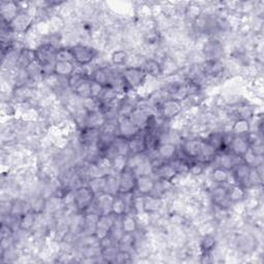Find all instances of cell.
Returning <instances> with one entry per match:
<instances>
[{
	"label": "cell",
	"mask_w": 264,
	"mask_h": 264,
	"mask_svg": "<svg viewBox=\"0 0 264 264\" xmlns=\"http://www.w3.org/2000/svg\"><path fill=\"white\" fill-rule=\"evenodd\" d=\"M94 199V192L88 185H82L75 190V205L79 213L86 212L92 205Z\"/></svg>",
	"instance_id": "cell-6"
},
{
	"label": "cell",
	"mask_w": 264,
	"mask_h": 264,
	"mask_svg": "<svg viewBox=\"0 0 264 264\" xmlns=\"http://www.w3.org/2000/svg\"><path fill=\"white\" fill-rule=\"evenodd\" d=\"M231 171L227 170L223 167L216 166L213 168V170L209 173V179L212 181V183L217 186V185H227L228 181L230 179Z\"/></svg>",
	"instance_id": "cell-26"
},
{
	"label": "cell",
	"mask_w": 264,
	"mask_h": 264,
	"mask_svg": "<svg viewBox=\"0 0 264 264\" xmlns=\"http://www.w3.org/2000/svg\"><path fill=\"white\" fill-rule=\"evenodd\" d=\"M227 189H228V197H229L233 205L242 202L245 196H247V190L237 184L227 185Z\"/></svg>",
	"instance_id": "cell-31"
},
{
	"label": "cell",
	"mask_w": 264,
	"mask_h": 264,
	"mask_svg": "<svg viewBox=\"0 0 264 264\" xmlns=\"http://www.w3.org/2000/svg\"><path fill=\"white\" fill-rule=\"evenodd\" d=\"M127 213V206L123 199L122 195H117L115 196V199L113 201L112 205V215L115 217H122Z\"/></svg>",
	"instance_id": "cell-43"
},
{
	"label": "cell",
	"mask_w": 264,
	"mask_h": 264,
	"mask_svg": "<svg viewBox=\"0 0 264 264\" xmlns=\"http://www.w3.org/2000/svg\"><path fill=\"white\" fill-rule=\"evenodd\" d=\"M37 61V53H35V49L25 47L21 50L19 57H18L17 61V69H26L32 62Z\"/></svg>",
	"instance_id": "cell-22"
},
{
	"label": "cell",
	"mask_w": 264,
	"mask_h": 264,
	"mask_svg": "<svg viewBox=\"0 0 264 264\" xmlns=\"http://www.w3.org/2000/svg\"><path fill=\"white\" fill-rule=\"evenodd\" d=\"M252 131L251 122L248 119L238 118L233 121V124L230 127V132L236 136H248Z\"/></svg>",
	"instance_id": "cell-23"
},
{
	"label": "cell",
	"mask_w": 264,
	"mask_h": 264,
	"mask_svg": "<svg viewBox=\"0 0 264 264\" xmlns=\"http://www.w3.org/2000/svg\"><path fill=\"white\" fill-rule=\"evenodd\" d=\"M209 200L213 205L221 208L229 210L233 207V203L228 197L227 185H217L209 190Z\"/></svg>",
	"instance_id": "cell-5"
},
{
	"label": "cell",
	"mask_w": 264,
	"mask_h": 264,
	"mask_svg": "<svg viewBox=\"0 0 264 264\" xmlns=\"http://www.w3.org/2000/svg\"><path fill=\"white\" fill-rule=\"evenodd\" d=\"M129 155H142L147 153L144 131L128 140Z\"/></svg>",
	"instance_id": "cell-25"
},
{
	"label": "cell",
	"mask_w": 264,
	"mask_h": 264,
	"mask_svg": "<svg viewBox=\"0 0 264 264\" xmlns=\"http://www.w3.org/2000/svg\"><path fill=\"white\" fill-rule=\"evenodd\" d=\"M203 138L217 151V153L226 151L225 146H224V131L218 130V131L209 132Z\"/></svg>",
	"instance_id": "cell-33"
},
{
	"label": "cell",
	"mask_w": 264,
	"mask_h": 264,
	"mask_svg": "<svg viewBox=\"0 0 264 264\" xmlns=\"http://www.w3.org/2000/svg\"><path fill=\"white\" fill-rule=\"evenodd\" d=\"M104 192L114 196L119 195V174H108L107 185H105Z\"/></svg>",
	"instance_id": "cell-42"
},
{
	"label": "cell",
	"mask_w": 264,
	"mask_h": 264,
	"mask_svg": "<svg viewBox=\"0 0 264 264\" xmlns=\"http://www.w3.org/2000/svg\"><path fill=\"white\" fill-rule=\"evenodd\" d=\"M136 179L137 175L135 172L126 168L119 174V194H129L134 193L136 189Z\"/></svg>",
	"instance_id": "cell-9"
},
{
	"label": "cell",
	"mask_w": 264,
	"mask_h": 264,
	"mask_svg": "<svg viewBox=\"0 0 264 264\" xmlns=\"http://www.w3.org/2000/svg\"><path fill=\"white\" fill-rule=\"evenodd\" d=\"M179 146L171 144V143H163L158 146L156 150V154L159 156L164 161H170L171 159L177 156Z\"/></svg>",
	"instance_id": "cell-28"
},
{
	"label": "cell",
	"mask_w": 264,
	"mask_h": 264,
	"mask_svg": "<svg viewBox=\"0 0 264 264\" xmlns=\"http://www.w3.org/2000/svg\"><path fill=\"white\" fill-rule=\"evenodd\" d=\"M77 69V64L70 61H56L54 65V74L59 78L67 79Z\"/></svg>",
	"instance_id": "cell-27"
},
{
	"label": "cell",
	"mask_w": 264,
	"mask_h": 264,
	"mask_svg": "<svg viewBox=\"0 0 264 264\" xmlns=\"http://www.w3.org/2000/svg\"><path fill=\"white\" fill-rule=\"evenodd\" d=\"M85 80H88V79L85 77L82 68L79 66V67H77L76 72L72 76H69L67 78V86L70 90L74 91L76 88L78 86H80Z\"/></svg>",
	"instance_id": "cell-41"
},
{
	"label": "cell",
	"mask_w": 264,
	"mask_h": 264,
	"mask_svg": "<svg viewBox=\"0 0 264 264\" xmlns=\"http://www.w3.org/2000/svg\"><path fill=\"white\" fill-rule=\"evenodd\" d=\"M115 223H116V217L112 214L99 216L94 231V235L98 238V240L110 235L113 227L115 226Z\"/></svg>",
	"instance_id": "cell-12"
},
{
	"label": "cell",
	"mask_w": 264,
	"mask_h": 264,
	"mask_svg": "<svg viewBox=\"0 0 264 264\" xmlns=\"http://www.w3.org/2000/svg\"><path fill=\"white\" fill-rule=\"evenodd\" d=\"M121 75L129 91L137 92L146 85L148 76L142 67L125 66L121 70Z\"/></svg>",
	"instance_id": "cell-1"
},
{
	"label": "cell",
	"mask_w": 264,
	"mask_h": 264,
	"mask_svg": "<svg viewBox=\"0 0 264 264\" xmlns=\"http://www.w3.org/2000/svg\"><path fill=\"white\" fill-rule=\"evenodd\" d=\"M217 247V237L213 233L203 234L200 242L199 249L201 253H212Z\"/></svg>",
	"instance_id": "cell-38"
},
{
	"label": "cell",
	"mask_w": 264,
	"mask_h": 264,
	"mask_svg": "<svg viewBox=\"0 0 264 264\" xmlns=\"http://www.w3.org/2000/svg\"><path fill=\"white\" fill-rule=\"evenodd\" d=\"M118 135L127 140L138 135L140 131L130 120L129 117H119L118 119Z\"/></svg>",
	"instance_id": "cell-13"
},
{
	"label": "cell",
	"mask_w": 264,
	"mask_h": 264,
	"mask_svg": "<svg viewBox=\"0 0 264 264\" xmlns=\"http://www.w3.org/2000/svg\"><path fill=\"white\" fill-rule=\"evenodd\" d=\"M103 90H104V88L102 86H100L99 84L91 81V97L99 99V97L101 96Z\"/></svg>",
	"instance_id": "cell-52"
},
{
	"label": "cell",
	"mask_w": 264,
	"mask_h": 264,
	"mask_svg": "<svg viewBox=\"0 0 264 264\" xmlns=\"http://www.w3.org/2000/svg\"><path fill=\"white\" fill-rule=\"evenodd\" d=\"M107 177L108 175H103V177L95 178L88 182L87 185L94 192L95 195H98L100 193L104 192L105 185H107Z\"/></svg>",
	"instance_id": "cell-46"
},
{
	"label": "cell",
	"mask_w": 264,
	"mask_h": 264,
	"mask_svg": "<svg viewBox=\"0 0 264 264\" xmlns=\"http://www.w3.org/2000/svg\"><path fill=\"white\" fill-rule=\"evenodd\" d=\"M249 149H250V144H249V140L247 136L233 135L231 144L229 148H228V151H229L231 154H233L234 156L241 158L245 153L248 152Z\"/></svg>",
	"instance_id": "cell-19"
},
{
	"label": "cell",
	"mask_w": 264,
	"mask_h": 264,
	"mask_svg": "<svg viewBox=\"0 0 264 264\" xmlns=\"http://www.w3.org/2000/svg\"><path fill=\"white\" fill-rule=\"evenodd\" d=\"M110 76H111V67L110 66H101L96 69L91 81L99 84L103 88L109 87L110 84Z\"/></svg>",
	"instance_id": "cell-35"
},
{
	"label": "cell",
	"mask_w": 264,
	"mask_h": 264,
	"mask_svg": "<svg viewBox=\"0 0 264 264\" xmlns=\"http://www.w3.org/2000/svg\"><path fill=\"white\" fill-rule=\"evenodd\" d=\"M165 199L159 196H156L153 194L144 196V212L153 215L160 213L164 207Z\"/></svg>",
	"instance_id": "cell-18"
},
{
	"label": "cell",
	"mask_w": 264,
	"mask_h": 264,
	"mask_svg": "<svg viewBox=\"0 0 264 264\" xmlns=\"http://www.w3.org/2000/svg\"><path fill=\"white\" fill-rule=\"evenodd\" d=\"M70 48H72L74 61L78 66H86L93 63L98 55V50L91 46L77 44Z\"/></svg>",
	"instance_id": "cell-2"
},
{
	"label": "cell",
	"mask_w": 264,
	"mask_h": 264,
	"mask_svg": "<svg viewBox=\"0 0 264 264\" xmlns=\"http://www.w3.org/2000/svg\"><path fill=\"white\" fill-rule=\"evenodd\" d=\"M38 217H39V215L33 213L32 210H29V212H27L26 214H24L23 216L20 217L19 228H18V229H20V230L25 231V232H32L34 229V227L37 226Z\"/></svg>",
	"instance_id": "cell-30"
},
{
	"label": "cell",
	"mask_w": 264,
	"mask_h": 264,
	"mask_svg": "<svg viewBox=\"0 0 264 264\" xmlns=\"http://www.w3.org/2000/svg\"><path fill=\"white\" fill-rule=\"evenodd\" d=\"M206 165L198 162L197 160H190V166L188 175H191L193 178H199L206 170Z\"/></svg>",
	"instance_id": "cell-48"
},
{
	"label": "cell",
	"mask_w": 264,
	"mask_h": 264,
	"mask_svg": "<svg viewBox=\"0 0 264 264\" xmlns=\"http://www.w3.org/2000/svg\"><path fill=\"white\" fill-rule=\"evenodd\" d=\"M155 186H156V180L152 174L137 175L135 193L142 196L150 195L153 193Z\"/></svg>",
	"instance_id": "cell-15"
},
{
	"label": "cell",
	"mask_w": 264,
	"mask_h": 264,
	"mask_svg": "<svg viewBox=\"0 0 264 264\" xmlns=\"http://www.w3.org/2000/svg\"><path fill=\"white\" fill-rule=\"evenodd\" d=\"M241 161L244 163L249 165L250 167H255L257 164L261 163L262 162V158L256 156L251 149L248 150V152L245 153L242 157H241Z\"/></svg>",
	"instance_id": "cell-50"
},
{
	"label": "cell",
	"mask_w": 264,
	"mask_h": 264,
	"mask_svg": "<svg viewBox=\"0 0 264 264\" xmlns=\"http://www.w3.org/2000/svg\"><path fill=\"white\" fill-rule=\"evenodd\" d=\"M142 68L144 69V72L149 78L153 79H158L163 76V70H162V65L159 60H157L155 58H147L146 61L144 62Z\"/></svg>",
	"instance_id": "cell-21"
},
{
	"label": "cell",
	"mask_w": 264,
	"mask_h": 264,
	"mask_svg": "<svg viewBox=\"0 0 264 264\" xmlns=\"http://www.w3.org/2000/svg\"><path fill=\"white\" fill-rule=\"evenodd\" d=\"M252 167L249 165L244 164L243 162H240L237 164L232 170H231V175L233 178L234 184H237L241 187H243L245 190L250 188L249 185V180H250V173H251Z\"/></svg>",
	"instance_id": "cell-14"
},
{
	"label": "cell",
	"mask_w": 264,
	"mask_h": 264,
	"mask_svg": "<svg viewBox=\"0 0 264 264\" xmlns=\"http://www.w3.org/2000/svg\"><path fill=\"white\" fill-rule=\"evenodd\" d=\"M203 14V7L196 3H189L185 8L184 17L185 19L190 21L191 23L194 22L196 19Z\"/></svg>",
	"instance_id": "cell-37"
},
{
	"label": "cell",
	"mask_w": 264,
	"mask_h": 264,
	"mask_svg": "<svg viewBox=\"0 0 264 264\" xmlns=\"http://www.w3.org/2000/svg\"><path fill=\"white\" fill-rule=\"evenodd\" d=\"M202 137H190L182 139L179 152L189 160H196L201 153Z\"/></svg>",
	"instance_id": "cell-4"
},
{
	"label": "cell",
	"mask_w": 264,
	"mask_h": 264,
	"mask_svg": "<svg viewBox=\"0 0 264 264\" xmlns=\"http://www.w3.org/2000/svg\"><path fill=\"white\" fill-rule=\"evenodd\" d=\"M120 224L122 231L125 233H135L139 229L136 215L133 213H126L124 216H122Z\"/></svg>",
	"instance_id": "cell-24"
},
{
	"label": "cell",
	"mask_w": 264,
	"mask_h": 264,
	"mask_svg": "<svg viewBox=\"0 0 264 264\" xmlns=\"http://www.w3.org/2000/svg\"><path fill=\"white\" fill-rule=\"evenodd\" d=\"M202 53L205 60H221L224 56V47L219 40L208 39L202 45Z\"/></svg>",
	"instance_id": "cell-10"
},
{
	"label": "cell",
	"mask_w": 264,
	"mask_h": 264,
	"mask_svg": "<svg viewBox=\"0 0 264 264\" xmlns=\"http://www.w3.org/2000/svg\"><path fill=\"white\" fill-rule=\"evenodd\" d=\"M35 24V17L29 12H20L15 19L8 25L10 30L17 35L27 34Z\"/></svg>",
	"instance_id": "cell-3"
},
{
	"label": "cell",
	"mask_w": 264,
	"mask_h": 264,
	"mask_svg": "<svg viewBox=\"0 0 264 264\" xmlns=\"http://www.w3.org/2000/svg\"><path fill=\"white\" fill-rule=\"evenodd\" d=\"M241 161V158H238L231 154L229 151H224V152H218L216 159L214 163H216V166L223 167L227 170L231 171L237 164H239Z\"/></svg>",
	"instance_id": "cell-16"
},
{
	"label": "cell",
	"mask_w": 264,
	"mask_h": 264,
	"mask_svg": "<svg viewBox=\"0 0 264 264\" xmlns=\"http://www.w3.org/2000/svg\"><path fill=\"white\" fill-rule=\"evenodd\" d=\"M30 206L31 210L37 215H42L46 212L47 207V198L44 195H38L34 197L32 200H30Z\"/></svg>",
	"instance_id": "cell-44"
},
{
	"label": "cell",
	"mask_w": 264,
	"mask_h": 264,
	"mask_svg": "<svg viewBox=\"0 0 264 264\" xmlns=\"http://www.w3.org/2000/svg\"><path fill=\"white\" fill-rule=\"evenodd\" d=\"M152 175L155 178V180L172 182L175 178H177L178 174L171 166V164L168 161H165L162 165L153 170Z\"/></svg>",
	"instance_id": "cell-20"
},
{
	"label": "cell",
	"mask_w": 264,
	"mask_h": 264,
	"mask_svg": "<svg viewBox=\"0 0 264 264\" xmlns=\"http://www.w3.org/2000/svg\"><path fill=\"white\" fill-rule=\"evenodd\" d=\"M74 93L80 99L91 97V80H85L80 86L74 90Z\"/></svg>",
	"instance_id": "cell-45"
},
{
	"label": "cell",
	"mask_w": 264,
	"mask_h": 264,
	"mask_svg": "<svg viewBox=\"0 0 264 264\" xmlns=\"http://www.w3.org/2000/svg\"><path fill=\"white\" fill-rule=\"evenodd\" d=\"M105 123H107V119H105V117L101 111L87 113L86 127L85 128L101 129L104 126Z\"/></svg>",
	"instance_id": "cell-29"
},
{
	"label": "cell",
	"mask_w": 264,
	"mask_h": 264,
	"mask_svg": "<svg viewBox=\"0 0 264 264\" xmlns=\"http://www.w3.org/2000/svg\"><path fill=\"white\" fill-rule=\"evenodd\" d=\"M129 61V54L125 50H115L111 54V62L116 67H125Z\"/></svg>",
	"instance_id": "cell-39"
},
{
	"label": "cell",
	"mask_w": 264,
	"mask_h": 264,
	"mask_svg": "<svg viewBox=\"0 0 264 264\" xmlns=\"http://www.w3.org/2000/svg\"><path fill=\"white\" fill-rule=\"evenodd\" d=\"M136 241L135 233H125L123 232L119 241H118V249L121 251L132 252L134 251V245Z\"/></svg>",
	"instance_id": "cell-36"
},
{
	"label": "cell",
	"mask_w": 264,
	"mask_h": 264,
	"mask_svg": "<svg viewBox=\"0 0 264 264\" xmlns=\"http://www.w3.org/2000/svg\"><path fill=\"white\" fill-rule=\"evenodd\" d=\"M56 61L75 62L72 48L70 47H60L56 53Z\"/></svg>",
	"instance_id": "cell-49"
},
{
	"label": "cell",
	"mask_w": 264,
	"mask_h": 264,
	"mask_svg": "<svg viewBox=\"0 0 264 264\" xmlns=\"http://www.w3.org/2000/svg\"><path fill=\"white\" fill-rule=\"evenodd\" d=\"M111 162H112L111 173L120 174L123 170H125L127 168L128 156H126V155H116L112 158Z\"/></svg>",
	"instance_id": "cell-40"
},
{
	"label": "cell",
	"mask_w": 264,
	"mask_h": 264,
	"mask_svg": "<svg viewBox=\"0 0 264 264\" xmlns=\"http://www.w3.org/2000/svg\"><path fill=\"white\" fill-rule=\"evenodd\" d=\"M57 48L51 44L43 43L35 48L37 53V60L42 64V66L47 64H53L56 62V53Z\"/></svg>",
	"instance_id": "cell-11"
},
{
	"label": "cell",
	"mask_w": 264,
	"mask_h": 264,
	"mask_svg": "<svg viewBox=\"0 0 264 264\" xmlns=\"http://www.w3.org/2000/svg\"><path fill=\"white\" fill-rule=\"evenodd\" d=\"M82 108L87 113L97 112V111H100V109H101V103H100L99 99L89 97V98H86V99H82Z\"/></svg>",
	"instance_id": "cell-47"
},
{
	"label": "cell",
	"mask_w": 264,
	"mask_h": 264,
	"mask_svg": "<svg viewBox=\"0 0 264 264\" xmlns=\"http://www.w3.org/2000/svg\"><path fill=\"white\" fill-rule=\"evenodd\" d=\"M115 199L114 195L109 194V193H100L98 195H95V199L92 205L88 208L100 215H109L112 214V205Z\"/></svg>",
	"instance_id": "cell-8"
},
{
	"label": "cell",
	"mask_w": 264,
	"mask_h": 264,
	"mask_svg": "<svg viewBox=\"0 0 264 264\" xmlns=\"http://www.w3.org/2000/svg\"><path fill=\"white\" fill-rule=\"evenodd\" d=\"M132 261V253L119 250L116 257V263H129Z\"/></svg>",
	"instance_id": "cell-51"
},
{
	"label": "cell",
	"mask_w": 264,
	"mask_h": 264,
	"mask_svg": "<svg viewBox=\"0 0 264 264\" xmlns=\"http://www.w3.org/2000/svg\"><path fill=\"white\" fill-rule=\"evenodd\" d=\"M20 11L16 2H7L3 0L0 3V16H2V22L9 25L15 18L19 15Z\"/></svg>",
	"instance_id": "cell-17"
},
{
	"label": "cell",
	"mask_w": 264,
	"mask_h": 264,
	"mask_svg": "<svg viewBox=\"0 0 264 264\" xmlns=\"http://www.w3.org/2000/svg\"><path fill=\"white\" fill-rule=\"evenodd\" d=\"M173 169L177 172L178 175H182V177H185V175H188L189 171V166H190V160L185 158L184 156H180L177 154L173 159L168 161Z\"/></svg>",
	"instance_id": "cell-34"
},
{
	"label": "cell",
	"mask_w": 264,
	"mask_h": 264,
	"mask_svg": "<svg viewBox=\"0 0 264 264\" xmlns=\"http://www.w3.org/2000/svg\"><path fill=\"white\" fill-rule=\"evenodd\" d=\"M183 112L184 107L182 102L171 98H166L160 105L159 110H158V116L167 122H170L179 118Z\"/></svg>",
	"instance_id": "cell-7"
},
{
	"label": "cell",
	"mask_w": 264,
	"mask_h": 264,
	"mask_svg": "<svg viewBox=\"0 0 264 264\" xmlns=\"http://www.w3.org/2000/svg\"><path fill=\"white\" fill-rule=\"evenodd\" d=\"M130 120L133 122V124L140 130V131H145L148 129L149 127V123H150V119L152 117L148 116L147 114H145L144 112H142L140 110L136 109L132 112V114L130 115Z\"/></svg>",
	"instance_id": "cell-32"
}]
</instances>
